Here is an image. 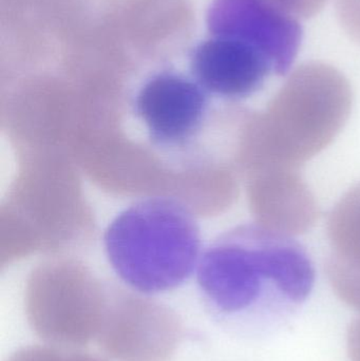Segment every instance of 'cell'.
Listing matches in <instances>:
<instances>
[{
    "mask_svg": "<svg viewBox=\"0 0 360 361\" xmlns=\"http://www.w3.org/2000/svg\"><path fill=\"white\" fill-rule=\"evenodd\" d=\"M8 361H94L89 354L65 352L58 348L29 347L19 350Z\"/></svg>",
    "mask_w": 360,
    "mask_h": 361,
    "instance_id": "obj_10",
    "label": "cell"
},
{
    "mask_svg": "<svg viewBox=\"0 0 360 361\" xmlns=\"http://www.w3.org/2000/svg\"><path fill=\"white\" fill-rule=\"evenodd\" d=\"M332 254L327 273L334 292L360 311V184L332 210L328 223Z\"/></svg>",
    "mask_w": 360,
    "mask_h": 361,
    "instance_id": "obj_9",
    "label": "cell"
},
{
    "mask_svg": "<svg viewBox=\"0 0 360 361\" xmlns=\"http://www.w3.org/2000/svg\"><path fill=\"white\" fill-rule=\"evenodd\" d=\"M190 70L209 94L228 101L252 97L275 73L270 59L259 49L221 33H213L194 49Z\"/></svg>",
    "mask_w": 360,
    "mask_h": 361,
    "instance_id": "obj_7",
    "label": "cell"
},
{
    "mask_svg": "<svg viewBox=\"0 0 360 361\" xmlns=\"http://www.w3.org/2000/svg\"><path fill=\"white\" fill-rule=\"evenodd\" d=\"M197 280L213 307L232 314L249 309L268 288L302 302L314 286L315 271L299 243L256 222L216 238L201 254Z\"/></svg>",
    "mask_w": 360,
    "mask_h": 361,
    "instance_id": "obj_2",
    "label": "cell"
},
{
    "mask_svg": "<svg viewBox=\"0 0 360 361\" xmlns=\"http://www.w3.org/2000/svg\"><path fill=\"white\" fill-rule=\"evenodd\" d=\"M253 173L249 189L257 223L290 237L312 228L318 207L297 169L271 167Z\"/></svg>",
    "mask_w": 360,
    "mask_h": 361,
    "instance_id": "obj_8",
    "label": "cell"
},
{
    "mask_svg": "<svg viewBox=\"0 0 360 361\" xmlns=\"http://www.w3.org/2000/svg\"><path fill=\"white\" fill-rule=\"evenodd\" d=\"M352 90L332 66L302 65L262 114H249L242 130L245 159L254 171L298 169L332 143L350 116Z\"/></svg>",
    "mask_w": 360,
    "mask_h": 361,
    "instance_id": "obj_1",
    "label": "cell"
},
{
    "mask_svg": "<svg viewBox=\"0 0 360 361\" xmlns=\"http://www.w3.org/2000/svg\"><path fill=\"white\" fill-rule=\"evenodd\" d=\"M183 336L173 312L145 299L107 305L97 341L118 361H170Z\"/></svg>",
    "mask_w": 360,
    "mask_h": 361,
    "instance_id": "obj_5",
    "label": "cell"
},
{
    "mask_svg": "<svg viewBox=\"0 0 360 361\" xmlns=\"http://www.w3.org/2000/svg\"><path fill=\"white\" fill-rule=\"evenodd\" d=\"M104 246L112 269L129 288L161 294L179 288L198 267L200 227L177 200L148 197L116 216Z\"/></svg>",
    "mask_w": 360,
    "mask_h": 361,
    "instance_id": "obj_3",
    "label": "cell"
},
{
    "mask_svg": "<svg viewBox=\"0 0 360 361\" xmlns=\"http://www.w3.org/2000/svg\"><path fill=\"white\" fill-rule=\"evenodd\" d=\"M297 18L274 0H216L211 27L213 33L235 36L259 49L275 74L285 75L302 44Z\"/></svg>",
    "mask_w": 360,
    "mask_h": 361,
    "instance_id": "obj_6",
    "label": "cell"
},
{
    "mask_svg": "<svg viewBox=\"0 0 360 361\" xmlns=\"http://www.w3.org/2000/svg\"><path fill=\"white\" fill-rule=\"evenodd\" d=\"M209 95L194 78L162 71L139 87L133 108L152 145L167 150L183 149L206 124Z\"/></svg>",
    "mask_w": 360,
    "mask_h": 361,
    "instance_id": "obj_4",
    "label": "cell"
},
{
    "mask_svg": "<svg viewBox=\"0 0 360 361\" xmlns=\"http://www.w3.org/2000/svg\"><path fill=\"white\" fill-rule=\"evenodd\" d=\"M348 353L351 361H360V317L349 329Z\"/></svg>",
    "mask_w": 360,
    "mask_h": 361,
    "instance_id": "obj_11",
    "label": "cell"
}]
</instances>
